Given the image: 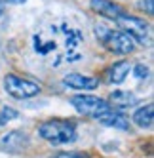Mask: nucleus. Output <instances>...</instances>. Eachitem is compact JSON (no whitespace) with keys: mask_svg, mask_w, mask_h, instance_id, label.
I'll use <instances>...</instances> for the list:
<instances>
[{"mask_svg":"<svg viewBox=\"0 0 154 158\" xmlns=\"http://www.w3.org/2000/svg\"><path fill=\"white\" fill-rule=\"evenodd\" d=\"M38 135L51 145H67L76 141V126L72 120L51 118L38 126Z\"/></svg>","mask_w":154,"mask_h":158,"instance_id":"obj_1","label":"nucleus"},{"mask_svg":"<svg viewBox=\"0 0 154 158\" xmlns=\"http://www.w3.org/2000/svg\"><path fill=\"white\" fill-rule=\"evenodd\" d=\"M95 35L99 42L105 46V50H108L111 53H116V55H128L135 48L133 40L122 31H114V29H107L103 25H99L95 27Z\"/></svg>","mask_w":154,"mask_h":158,"instance_id":"obj_2","label":"nucleus"},{"mask_svg":"<svg viewBox=\"0 0 154 158\" xmlns=\"http://www.w3.org/2000/svg\"><path fill=\"white\" fill-rule=\"evenodd\" d=\"M114 21L118 23L120 31L126 32V35L133 40V42H139V44H143V46L150 42V29H148V23H147L145 19L122 12Z\"/></svg>","mask_w":154,"mask_h":158,"instance_id":"obj_3","label":"nucleus"},{"mask_svg":"<svg viewBox=\"0 0 154 158\" xmlns=\"http://www.w3.org/2000/svg\"><path fill=\"white\" fill-rule=\"evenodd\" d=\"M71 103H72V107L78 110L80 114L90 116V118H95V120L101 116V114H105L108 109H111L105 99L95 97V95H87V94L74 95V97L71 99Z\"/></svg>","mask_w":154,"mask_h":158,"instance_id":"obj_4","label":"nucleus"},{"mask_svg":"<svg viewBox=\"0 0 154 158\" xmlns=\"http://www.w3.org/2000/svg\"><path fill=\"white\" fill-rule=\"evenodd\" d=\"M4 89L15 99H29L40 94V86L32 80L21 78L15 74H6L4 76Z\"/></svg>","mask_w":154,"mask_h":158,"instance_id":"obj_5","label":"nucleus"},{"mask_svg":"<svg viewBox=\"0 0 154 158\" xmlns=\"http://www.w3.org/2000/svg\"><path fill=\"white\" fill-rule=\"evenodd\" d=\"M29 143H30L29 135L25 131H19V130L10 131L8 135H4V137L0 139V147L8 152H21L29 147Z\"/></svg>","mask_w":154,"mask_h":158,"instance_id":"obj_6","label":"nucleus"},{"mask_svg":"<svg viewBox=\"0 0 154 158\" xmlns=\"http://www.w3.org/2000/svg\"><path fill=\"white\" fill-rule=\"evenodd\" d=\"M63 84L71 89H95L99 86V80L93 76H84V74H78V73H71V74H65Z\"/></svg>","mask_w":154,"mask_h":158,"instance_id":"obj_7","label":"nucleus"},{"mask_svg":"<svg viewBox=\"0 0 154 158\" xmlns=\"http://www.w3.org/2000/svg\"><path fill=\"white\" fill-rule=\"evenodd\" d=\"M108 107L114 109V110H122V109H131L135 107L139 103V99L129 94V92H122V89H116V92H112L111 95H108Z\"/></svg>","mask_w":154,"mask_h":158,"instance_id":"obj_8","label":"nucleus"},{"mask_svg":"<svg viewBox=\"0 0 154 158\" xmlns=\"http://www.w3.org/2000/svg\"><path fill=\"white\" fill-rule=\"evenodd\" d=\"M129 71H131L129 61H116L114 65H111L105 71V80L108 84H122L126 78H128Z\"/></svg>","mask_w":154,"mask_h":158,"instance_id":"obj_9","label":"nucleus"},{"mask_svg":"<svg viewBox=\"0 0 154 158\" xmlns=\"http://www.w3.org/2000/svg\"><path fill=\"white\" fill-rule=\"evenodd\" d=\"M97 120L101 122V124H105V126H108V128H114V130H124V131H128L131 128L128 116H124L120 110H112V109H108L105 114H101Z\"/></svg>","mask_w":154,"mask_h":158,"instance_id":"obj_10","label":"nucleus"},{"mask_svg":"<svg viewBox=\"0 0 154 158\" xmlns=\"http://www.w3.org/2000/svg\"><path fill=\"white\" fill-rule=\"evenodd\" d=\"M90 6H91V10L95 14L103 15L107 19H116L120 14H122V8L118 4H114L112 0H91Z\"/></svg>","mask_w":154,"mask_h":158,"instance_id":"obj_11","label":"nucleus"},{"mask_svg":"<svg viewBox=\"0 0 154 158\" xmlns=\"http://www.w3.org/2000/svg\"><path fill=\"white\" fill-rule=\"evenodd\" d=\"M152 112H154V105H145V107H141L139 110H135V114H133V122L137 124L139 128L143 130H147L152 126Z\"/></svg>","mask_w":154,"mask_h":158,"instance_id":"obj_12","label":"nucleus"},{"mask_svg":"<svg viewBox=\"0 0 154 158\" xmlns=\"http://www.w3.org/2000/svg\"><path fill=\"white\" fill-rule=\"evenodd\" d=\"M19 118V112L12 107H4L2 110H0V126H4V124H8L10 120H15Z\"/></svg>","mask_w":154,"mask_h":158,"instance_id":"obj_13","label":"nucleus"},{"mask_svg":"<svg viewBox=\"0 0 154 158\" xmlns=\"http://www.w3.org/2000/svg\"><path fill=\"white\" fill-rule=\"evenodd\" d=\"M53 158H90L87 152H78V151H69V152H57Z\"/></svg>","mask_w":154,"mask_h":158,"instance_id":"obj_14","label":"nucleus"},{"mask_svg":"<svg viewBox=\"0 0 154 158\" xmlns=\"http://www.w3.org/2000/svg\"><path fill=\"white\" fill-rule=\"evenodd\" d=\"M133 74L137 78H148V67H145V65H135L133 67Z\"/></svg>","mask_w":154,"mask_h":158,"instance_id":"obj_15","label":"nucleus"},{"mask_svg":"<svg viewBox=\"0 0 154 158\" xmlns=\"http://www.w3.org/2000/svg\"><path fill=\"white\" fill-rule=\"evenodd\" d=\"M6 2H10V4H23L25 0H6Z\"/></svg>","mask_w":154,"mask_h":158,"instance_id":"obj_16","label":"nucleus"},{"mask_svg":"<svg viewBox=\"0 0 154 158\" xmlns=\"http://www.w3.org/2000/svg\"><path fill=\"white\" fill-rule=\"evenodd\" d=\"M0 14H2V4H0Z\"/></svg>","mask_w":154,"mask_h":158,"instance_id":"obj_17","label":"nucleus"}]
</instances>
